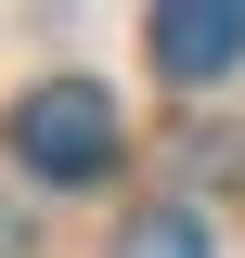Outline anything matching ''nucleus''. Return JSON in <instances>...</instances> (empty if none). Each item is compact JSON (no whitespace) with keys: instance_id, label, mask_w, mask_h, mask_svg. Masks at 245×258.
Instances as JSON below:
<instances>
[{"instance_id":"obj_3","label":"nucleus","mask_w":245,"mask_h":258,"mask_svg":"<svg viewBox=\"0 0 245 258\" xmlns=\"http://www.w3.org/2000/svg\"><path fill=\"white\" fill-rule=\"evenodd\" d=\"M116 258H207V220H194V207H142V220L116 232Z\"/></svg>"},{"instance_id":"obj_2","label":"nucleus","mask_w":245,"mask_h":258,"mask_svg":"<svg viewBox=\"0 0 245 258\" xmlns=\"http://www.w3.org/2000/svg\"><path fill=\"white\" fill-rule=\"evenodd\" d=\"M232 64H245V0H168V13H155V78L219 91Z\"/></svg>"},{"instance_id":"obj_1","label":"nucleus","mask_w":245,"mask_h":258,"mask_svg":"<svg viewBox=\"0 0 245 258\" xmlns=\"http://www.w3.org/2000/svg\"><path fill=\"white\" fill-rule=\"evenodd\" d=\"M129 155V116L103 78H39V91H13V168L26 181H116Z\"/></svg>"}]
</instances>
